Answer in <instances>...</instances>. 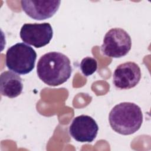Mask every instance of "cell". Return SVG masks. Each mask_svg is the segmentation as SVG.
<instances>
[{"label":"cell","mask_w":151,"mask_h":151,"mask_svg":"<svg viewBox=\"0 0 151 151\" xmlns=\"http://www.w3.org/2000/svg\"><path fill=\"white\" fill-rule=\"evenodd\" d=\"M72 72L70 60L59 52H50L42 55L37 66L40 80L50 86H57L66 82Z\"/></svg>","instance_id":"obj_1"},{"label":"cell","mask_w":151,"mask_h":151,"mask_svg":"<svg viewBox=\"0 0 151 151\" xmlns=\"http://www.w3.org/2000/svg\"><path fill=\"white\" fill-rule=\"evenodd\" d=\"M109 121L112 129L123 135H130L137 132L143 122L140 107L131 102L116 104L110 111Z\"/></svg>","instance_id":"obj_2"},{"label":"cell","mask_w":151,"mask_h":151,"mask_svg":"<svg viewBox=\"0 0 151 151\" xmlns=\"http://www.w3.org/2000/svg\"><path fill=\"white\" fill-rule=\"evenodd\" d=\"M36 59L37 53L31 47L18 42L6 51L5 63L10 70L19 74H27L34 69Z\"/></svg>","instance_id":"obj_3"},{"label":"cell","mask_w":151,"mask_h":151,"mask_svg":"<svg viewBox=\"0 0 151 151\" xmlns=\"http://www.w3.org/2000/svg\"><path fill=\"white\" fill-rule=\"evenodd\" d=\"M132 47V40L129 34L120 28H111L106 34L101 46L103 54L112 58L125 56Z\"/></svg>","instance_id":"obj_4"},{"label":"cell","mask_w":151,"mask_h":151,"mask_svg":"<svg viewBox=\"0 0 151 151\" xmlns=\"http://www.w3.org/2000/svg\"><path fill=\"white\" fill-rule=\"evenodd\" d=\"M19 35L24 42L35 48H41L49 44L52 38L53 31L48 22L27 23L22 26Z\"/></svg>","instance_id":"obj_5"},{"label":"cell","mask_w":151,"mask_h":151,"mask_svg":"<svg viewBox=\"0 0 151 151\" xmlns=\"http://www.w3.org/2000/svg\"><path fill=\"white\" fill-rule=\"evenodd\" d=\"M99 126L94 119L82 114L76 117L69 127V133L76 140L80 142H92L96 137Z\"/></svg>","instance_id":"obj_6"},{"label":"cell","mask_w":151,"mask_h":151,"mask_svg":"<svg viewBox=\"0 0 151 151\" xmlns=\"http://www.w3.org/2000/svg\"><path fill=\"white\" fill-rule=\"evenodd\" d=\"M141 78L139 66L134 62H126L119 65L113 75V83L116 87L121 90L134 87Z\"/></svg>","instance_id":"obj_7"},{"label":"cell","mask_w":151,"mask_h":151,"mask_svg":"<svg viewBox=\"0 0 151 151\" xmlns=\"http://www.w3.org/2000/svg\"><path fill=\"white\" fill-rule=\"evenodd\" d=\"M61 1H21L22 10L29 17L35 20H44L52 17L58 11Z\"/></svg>","instance_id":"obj_8"},{"label":"cell","mask_w":151,"mask_h":151,"mask_svg":"<svg viewBox=\"0 0 151 151\" xmlns=\"http://www.w3.org/2000/svg\"><path fill=\"white\" fill-rule=\"evenodd\" d=\"M23 84L21 77L10 71H4L0 76V89L2 96L12 99L22 93Z\"/></svg>","instance_id":"obj_9"},{"label":"cell","mask_w":151,"mask_h":151,"mask_svg":"<svg viewBox=\"0 0 151 151\" xmlns=\"http://www.w3.org/2000/svg\"><path fill=\"white\" fill-rule=\"evenodd\" d=\"M97 68V61L94 58L87 57L80 63V69L82 73L86 77L92 75Z\"/></svg>","instance_id":"obj_10"}]
</instances>
